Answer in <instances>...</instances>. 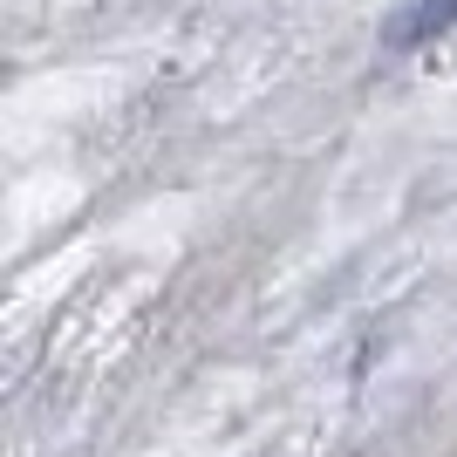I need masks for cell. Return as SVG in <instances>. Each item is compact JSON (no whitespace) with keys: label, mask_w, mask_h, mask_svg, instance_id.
I'll list each match as a JSON object with an SVG mask.
<instances>
[{"label":"cell","mask_w":457,"mask_h":457,"mask_svg":"<svg viewBox=\"0 0 457 457\" xmlns=\"http://www.w3.org/2000/svg\"><path fill=\"white\" fill-rule=\"evenodd\" d=\"M457 28V0H410V7H403L396 21H389V48H423V41H437V35H451Z\"/></svg>","instance_id":"6da1fadb"}]
</instances>
